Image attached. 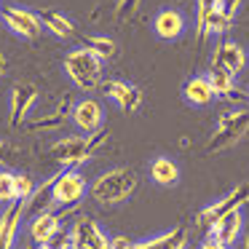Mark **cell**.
Listing matches in <instances>:
<instances>
[{
	"label": "cell",
	"instance_id": "9",
	"mask_svg": "<svg viewBox=\"0 0 249 249\" xmlns=\"http://www.w3.org/2000/svg\"><path fill=\"white\" fill-rule=\"evenodd\" d=\"M70 118H72V124L78 126V131H81V134H94V131L102 129L105 107H102V102H99V99L83 97V99H78V102L72 105Z\"/></svg>",
	"mask_w": 249,
	"mask_h": 249
},
{
	"label": "cell",
	"instance_id": "34",
	"mask_svg": "<svg viewBox=\"0 0 249 249\" xmlns=\"http://www.w3.org/2000/svg\"><path fill=\"white\" fill-rule=\"evenodd\" d=\"M3 156H6V142H0V161H3Z\"/></svg>",
	"mask_w": 249,
	"mask_h": 249
},
{
	"label": "cell",
	"instance_id": "21",
	"mask_svg": "<svg viewBox=\"0 0 249 249\" xmlns=\"http://www.w3.org/2000/svg\"><path fill=\"white\" fill-rule=\"evenodd\" d=\"M206 81H209L214 97H233V94H236V75L220 70V67H212V70L206 72Z\"/></svg>",
	"mask_w": 249,
	"mask_h": 249
},
{
	"label": "cell",
	"instance_id": "3",
	"mask_svg": "<svg viewBox=\"0 0 249 249\" xmlns=\"http://www.w3.org/2000/svg\"><path fill=\"white\" fill-rule=\"evenodd\" d=\"M62 67H65V75L81 91H94V89L102 86V59L94 51H89L86 46H78V49L67 51Z\"/></svg>",
	"mask_w": 249,
	"mask_h": 249
},
{
	"label": "cell",
	"instance_id": "15",
	"mask_svg": "<svg viewBox=\"0 0 249 249\" xmlns=\"http://www.w3.org/2000/svg\"><path fill=\"white\" fill-rule=\"evenodd\" d=\"M185 27H188V22H185L182 11H177V8H161L153 17V33L161 40H177L185 33Z\"/></svg>",
	"mask_w": 249,
	"mask_h": 249
},
{
	"label": "cell",
	"instance_id": "30",
	"mask_svg": "<svg viewBox=\"0 0 249 249\" xmlns=\"http://www.w3.org/2000/svg\"><path fill=\"white\" fill-rule=\"evenodd\" d=\"M198 249H231V247H225V244H220V241H214V238H206L204 244H201Z\"/></svg>",
	"mask_w": 249,
	"mask_h": 249
},
{
	"label": "cell",
	"instance_id": "10",
	"mask_svg": "<svg viewBox=\"0 0 249 249\" xmlns=\"http://www.w3.org/2000/svg\"><path fill=\"white\" fill-rule=\"evenodd\" d=\"M102 94L107 99H113L124 113H137L142 105V89L134 86V83H126L121 78H110V81H102Z\"/></svg>",
	"mask_w": 249,
	"mask_h": 249
},
{
	"label": "cell",
	"instance_id": "28",
	"mask_svg": "<svg viewBox=\"0 0 249 249\" xmlns=\"http://www.w3.org/2000/svg\"><path fill=\"white\" fill-rule=\"evenodd\" d=\"M238 6H241V0H217V8H220V11H225L228 17H236Z\"/></svg>",
	"mask_w": 249,
	"mask_h": 249
},
{
	"label": "cell",
	"instance_id": "24",
	"mask_svg": "<svg viewBox=\"0 0 249 249\" xmlns=\"http://www.w3.org/2000/svg\"><path fill=\"white\" fill-rule=\"evenodd\" d=\"M17 201V174L14 172H0V204L11 206Z\"/></svg>",
	"mask_w": 249,
	"mask_h": 249
},
{
	"label": "cell",
	"instance_id": "7",
	"mask_svg": "<svg viewBox=\"0 0 249 249\" xmlns=\"http://www.w3.org/2000/svg\"><path fill=\"white\" fill-rule=\"evenodd\" d=\"M70 249H110V236L94 217H78L70 228Z\"/></svg>",
	"mask_w": 249,
	"mask_h": 249
},
{
	"label": "cell",
	"instance_id": "14",
	"mask_svg": "<svg viewBox=\"0 0 249 249\" xmlns=\"http://www.w3.org/2000/svg\"><path fill=\"white\" fill-rule=\"evenodd\" d=\"M22 217H24L22 201H14L11 206H6L0 212V249H14L19 228H22Z\"/></svg>",
	"mask_w": 249,
	"mask_h": 249
},
{
	"label": "cell",
	"instance_id": "22",
	"mask_svg": "<svg viewBox=\"0 0 249 249\" xmlns=\"http://www.w3.org/2000/svg\"><path fill=\"white\" fill-rule=\"evenodd\" d=\"M86 49L94 51V54H97L102 62L113 59V56L118 54V43H115L110 35H91V38L86 40Z\"/></svg>",
	"mask_w": 249,
	"mask_h": 249
},
{
	"label": "cell",
	"instance_id": "33",
	"mask_svg": "<svg viewBox=\"0 0 249 249\" xmlns=\"http://www.w3.org/2000/svg\"><path fill=\"white\" fill-rule=\"evenodd\" d=\"M115 3H118V11H126V3L129 0H115Z\"/></svg>",
	"mask_w": 249,
	"mask_h": 249
},
{
	"label": "cell",
	"instance_id": "17",
	"mask_svg": "<svg viewBox=\"0 0 249 249\" xmlns=\"http://www.w3.org/2000/svg\"><path fill=\"white\" fill-rule=\"evenodd\" d=\"M147 172H150L153 182L161 185V188H174L179 182V166L169 156H156L150 161V166H147Z\"/></svg>",
	"mask_w": 249,
	"mask_h": 249
},
{
	"label": "cell",
	"instance_id": "19",
	"mask_svg": "<svg viewBox=\"0 0 249 249\" xmlns=\"http://www.w3.org/2000/svg\"><path fill=\"white\" fill-rule=\"evenodd\" d=\"M182 97H185V102L193 105V107H204V105L214 102V91H212L206 75H193L190 78V81L182 86Z\"/></svg>",
	"mask_w": 249,
	"mask_h": 249
},
{
	"label": "cell",
	"instance_id": "23",
	"mask_svg": "<svg viewBox=\"0 0 249 249\" xmlns=\"http://www.w3.org/2000/svg\"><path fill=\"white\" fill-rule=\"evenodd\" d=\"M231 27H233V17H228L225 11L214 8V11L209 14V19H206V24H204V38L206 35H225Z\"/></svg>",
	"mask_w": 249,
	"mask_h": 249
},
{
	"label": "cell",
	"instance_id": "29",
	"mask_svg": "<svg viewBox=\"0 0 249 249\" xmlns=\"http://www.w3.org/2000/svg\"><path fill=\"white\" fill-rule=\"evenodd\" d=\"M134 247V241H131L129 236H113L110 238V249H131Z\"/></svg>",
	"mask_w": 249,
	"mask_h": 249
},
{
	"label": "cell",
	"instance_id": "16",
	"mask_svg": "<svg viewBox=\"0 0 249 249\" xmlns=\"http://www.w3.org/2000/svg\"><path fill=\"white\" fill-rule=\"evenodd\" d=\"M131 249H188V231L182 225H174L172 231H163L158 236L134 241Z\"/></svg>",
	"mask_w": 249,
	"mask_h": 249
},
{
	"label": "cell",
	"instance_id": "12",
	"mask_svg": "<svg viewBox=\"0 0 249 249\" xmlns=\"http://www.w3.org/2000/svg\"><path fill=\"white\" fill-rule=\"evenodd\" d=\"M212 67H220V70L231 72V75H238L247 67V51L231 38L220 40L214 46V62H212Z\"/></svg>",
	"mask_w": 249,
	"mask_h": 249
},
{
	"label": "cell",
	"instance_id": "5",
	"mask_svg": "<svg viewBox=\"0 0 249 249\" xmlns=\"http://www.w3.org/2000/svg\"><path fill=\"white\" fill-rule=\"evenodd\" d=\"M89 182L78 169H62L51 179V206H75L86 198Z\"/></svg>",
	"mask_w": 249,
	"mask_h": 249
},
{
	"label": "cell",
	"instance_id": "1",
	"mask_svg": "<svg viewBox=\"0 0 249 249\" xmlns=\"http://www.w3.org/2000/svg\"><path fill=\"white\" fill-rule=\"evenodd\" d=\"M137 185H140V177H137L134 169L115 166L102 172L94 182H89V196L99 206H118L134 196Z\"/></svg>",
	"mask_w": 249,
	"mask_h": 249
},
{
	"label": "cell",
	"instance_id": "13",
	"mask_svg": "<svg viewBox=\"0 0 249 249\" xmlns=\"http://www.w3.org/2000/svg\"><path fill=\"white\" fill-rule=\"evenodd\" d=\"M241 233H244V217H241V209H236V212H228L225 217H220L206 231V238H214V241L225 244V247H233L241 238Z\"/></svg>",
	"mask_w": 249,
	"mask_h": 249
},
{
	"label": "cell",
	"instance_id": "6",
	"mask_svg": "<svg viewBox=\"0 0 249 249\" xmlns=\"http://www.w3.org/2000/svg\"><path fill=\"white\" fill-rule=\"evenodd\" d=\"M244 204H249V185H236V188L228 190L225 196H220V198L212 201L209 206H204V209L196 214V225H198L201 231L206 233L217 220H220V217H225L228 212L241 209Z\"/></svg>",
	"mask_w": 249,
	"mask_h": 249
},
{
	"label": "cell",
	"instance_id": "4",
	"mask_svg": "<svg viewBox=\"0 0 249 249\" xmlns=\"http://www.w3.org/2000/svg\"><path fill=\"white\" fill-rule=\"evenodd\" d=\"M249 134V110L236 107L231 113H222L220 121H217L214 131L209 137V145H206V153H222L236 147L244 137Z\"/></svg>",
	"mask_w": 249,
	"mask_h": 249
},
{
	"label": "cell",
	"instance_id": "27",
	"mask_svg": "<svg viewBox=\"0 0 249 249\" xmlns=\"http://www.w3.org/2000/svg\"><path fill=\"white\" fill-rule=\"evenodd\" d=\"M38 249H70V228H59L46 244H40Z\"/></svg>",
	"mask_w": 249,
	"mask_h": 249
},
{
	"label": "cell",
	"instance_id": "18",
	"mask_svg": "<svg viewBox=\"0 0 249 249\" xmlns=\"http://www.w3.org/2000/svg\"><path fill=\"white\" fill-rule=\"evenodd\" d=\"M59 228H62V220H59L56 212H51V209L49 212H40V214H35L33 222H30V238L40 247V244L49 241Z\"/></svg>",
	"mask_w": 249,
	"mask_h": 249
},
{
	"label": "cell",
	"instance_id": "32",
	"mask_svg": "<svg viewBox=\"0 0 249 249\" xmlns=\"http://www.w3.org/2000/svg\"><path fill=\"white\" fill-rule=\"evenodd\" d=\"M137 6H140V0H129V3H126V11H134Z\"/></svg>",
	"mask_w": 249,
	"mask_h": 249
},
{
	"label": "cell",
	"instance_id": "26",
	"mask_svg": "<svg viewBox=\"0 0 249 249\" xmlns=\"http://www.w3.org/2000/svg\"><path fill=\"white\" fill-rule=\"evenodd\" d=\"M35 179L30 177V174H17V201H22V204H27L30 196L35 193Z\"/></svg>",
	"mask_w": 249,
	"mask_h": 249
},
{
	"label": "cell",
	"instance_id": "31",
	"mask_svg": "<svg viewBox=\"0 0 249 249\" xmlns=\"http://www.w3.org/2000/svg\"><path fill=\"white\" fill-rule=\"evenodd\" d=\"M6 67H8V62H6V56L0 54V78L6 75Z\"/></svg>",
	"mask_w": 249,
	"mask_h": 249
},
{
	"label": "cell",
	"instance_id": "20",
	"mask_svg": "<svg viewBox=\"0 0 249 249\" xmlns=\"http://www.w3.org/2000/svg\"><path fill=\"white\" fill-rule=\"evenodd\" d=\"M40 24H43V30H49L51 35H56V38L67 40L75 35V24H72L70 17H65L62 11H40L38 14Z\"/></svg>",
	"mask_w": 249,
	"mask_h": 249
},
{
	"label": "cell",
	"instance_id": "8",
	"mask_svg": "<svg viewBox=\"0 0 249 249\" xmlns=\"http://www.w3.org/2000/svg\"><path fill=\"white\" fill-rule=\"evenodd\" d=\"M0 19H3V24H6L14 35H19V38H24V40H35L43 33V24H40L38 14L30 11V8L8 6L6 11L0 14Z\"/></svg>",
	"mask_w": 249,
	"mask_h": 249
},
{
	"label": "cell",
	"instance_id": "35",
	"mask_svg": "<svg viewBox=\"0 0 249 249\" xmlns=\"http://www.w3.org/2000/svg\"><path fill=\"white\" fill-rule=\"evenodd\" d=\"M244 249H249V236H247V238H244Z\"/></svg>",
	"mask_w": 249,
	"mask_h": 249
},
{
	"label": "cell",
	"instance_id": "2",
	"mask_svg": "<svg viewBox=\"0 0 249 249\" xmlns=\"http://www.w3.org/2000/svg\"><path fill=\"white\" fill-rule=\"evenodd\" d=\"M105 137H107V134H105L102 129L94 131V134L62 137V140H56L54 145L49 147V158L54 163H59V166H65V169H78L99 145H102Z\"/></svg>",
	"mask_w": 249,
	"mask_h": 249
},
{
	"label": "cell",
	"instance_id": "25",
	"mask_svg": "<svg viewBox=\"0 0 249 249\" xmlns=\"http://www.w3.org/2000/svg\"><path fill=\"white\" fill-rule=\"evenodd\" d=\"M214 8L217 0H198V6H196V33H198V38H204V24Z\"/></svg>",
	"mask_w": 249,
	"mask_h": 249
},
{
	"label": "cell",
	"instance_id": "11",
	"mask_svg": "<svg viewBox=\"0 0 249 249\" xmlns=\"http://www.w3.org/2000/svg\"><path fill=\"white\" fill-rule=\"evenodd\" d=\"M35 99H38V89L33 83H17L11 89V97H8V121H11L14 129H19L24 124V118H27L30 107L35 105Z\"/></svg>",
	"mask_w": 249,
	"mask_h": 249
}]
</instances>
